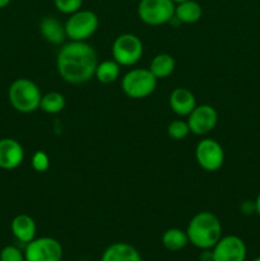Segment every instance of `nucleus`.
<instances>
[{
    "label": "nucleus",
    "mask_w": 260,
    "mask_h": 261,
    "mask_svg": "<svg viewBox=\"0 0 260 261\" xmlns=\"http://www.w3.org/2000/svg\"><path fill=\"white\" fill-rule=\"evenodd\" d=\"M98 65L96 50L86 41H70L56 56L58 73L66 83L84 84L91 81Z\"/></svg>",
    "instance_id": "f257e3e1"
},
{
    "label": "nucleus",
    "mask_w": 260,
    "mask_h": 261,
    "mask_svg": "<svg viewBox=\"0 0 260 261\" xmlns=\"http://www.w3.org/2000/svg\"><path fill=\"white\" fill-rule=\"evenodd\" d=\"M189 244L200 250H212L222 237V223L212 212H199L186 228Z\"/></svg>",
    "instance_id": "f03ea898"
},
{
    "label": "nucleus",
    "mask_w": 260,
    "mask_h": 261,
    "mask_svg": "<svg viewBox=\"0 0 260 261\" xmlns=\"http://www.w3.org/2000/svg\"><path fill=\"white\" fill-rule=\"evenodd\" d=\"M8 98L15 111L20 114H32L40 109L42 94L35 82L27 78H19L10 84Z\"/></svg>",
    "instance_id": "7ed1b4c3"
},
{
    "label": "nucleus",
    "mask_w": 260,
    "mask_h": 261,
    "mask_svg": "<svg viewBox=\"0 0 260 261\" xmlns=\"http://www.w3.org/2000/svg\"><path fill=\"white\" fill-rule=\"evenodd\" d=\"M157 81L152 71L145 68L132 69L121 79V89L133 99H142L150 96L157 88Z\"/></svg>",
    "instance_id": "20e7f679"
},
{
    "label": "nucleus",
    "mask_w": 260,
    "mask_h": 261,
    "mask_svg": "<svg viewBox=\"0 0 260 261\" xmlns=\"http://www.w3.org/2000/svg\"><path fill=\"white\" fill-rule=\"evenodd\" d=\"M99 19L92 10L81 9L69 15L65 22L66 37L70 41H87L98 30Z\"/></svg>",
    "instance_id": "39448f33"
},
{
    "label": "nucleus",
    "mask_w": 260,
    "mask_h": 261,
    "mask_svg": "<svg viewBox=\"0 0 260 261\" xmlns=\"http://www.w3.org/2000/svg\"><path fill=\"white\" fill-rule=\"evenodd\" d=\"M143 42L134 33H122L112 43V58L120 66L135 65L143 56Z\"/></svg>",
    "instance_id": "423d86ee"
},
{
    "label": "nucleus",
    "mask_w": 260,
    "mask_h": 261,
    "mask_svg": "<svg viewBox=\"0 0 260 261\" xmlns=\"http://www.w3.org/2000/svg\"><path fill=\"white\" fill-rule=\"evenodd\" d=\"M175 7L172 0H140L138 17L148 25H162L175 17Z\"/></svg>",
    "instance_id": "0eeeda50"
},
{
    "label": "nucleus",
    "mask_w": 260,
    "mask_h": 261,
    "mask_svg": "<svg viewBox=\"0 0 260 261\" xmlns=\"http://www.w3.org/2000/svg\"><path fill=\"white\" fill-rule=\"evenodd\" d=\"M63 246L53 237H36L24 250L25 261H61Z\"/></svg>",
    "instance_id": "6e6552de"
},
{
    "label": "nucleus",
    "mask_w": 260,
    "mask_h": 261,
    "mask_svg": "<svg viewBox=\"0 0 260 261\" xmlns=\"http://www.w3.org/2000/svg\"><path fill=\"white\" fill-rule=\"evenodd\" d=\"M195 158L198 165L208 172H216L224 163L223 147L217 140L205 138L196 144Z\"/></svg>",
    "instance_id": "1a4fd4ad"
},
{
    "label": "nucleus",
    "mask_w": 260,
    "mask_h": 261,
    "mask_svg": "<svg viewBox=\"0 0 260 261\" xmlns=\"http://www.w3.org/2000/svg\"><path fill=\"white\" fill-rule=\"evenodd\" d=\"M246 255V245L235 234L222 236L212 249V261H245Z\"/></svg>",
    "instance_id": "9d476101"
},
{
    "label": "nucleus",
    "mask_w": 260,
    "mask_h": 261,
    "mask_svg": "<svg viewBox=\"0 0 260 261\" xmlns=\"http://www.w3.org/2000/svg\"><path fill=\"white\" fill-rule=\"evenodd\" d=\"M218 122L217 110L211 105H199L188 116V125L190 133L195 135L209 134Z\"/></svg>",
    "instance_id": "9b49d317"
},
{
    "label": "nucleus",
    "mask_w": 260,
    "mask_h": 261,
    "mask_svg": "<svg viewBox=\"0 0 260 261\" xmlns=\"http://www.w3.org/2000/svg\"><path fill=\"white\" fill-rule=\"evenodd\" d=\"M24 160V150L22 144L13 138L0 139V168L2 170H15L22 165Z\"/></svg>",
    "instance_id": "f8f14e48"
},
{
    "label": "nucleus",
    "mask_w": 260,
    "mask_h": 261,
    "mask_svg": "<svg viewBox=\"0 0 260 261\" xmlns=\"http://www.w3.org/2000/svg\"><path fill=\"white\" fill-rule=\"evenodd\" d=\"M171 110L178 116H189L196 106L195 96L188 88H175L168 98Z\"/></svg>",
    "instance_id": "ddd939ff"
},
{
    "label": "nucleus",
    "mask_w": 260,
    "mask_h": 261,
    "mask_svg": "<svg viewBox=\"0 0 260 261\" xmlns=\"http://www.w3.org/2000/svg\"><path fill=\"white\" fill-rule=\"evenodd\" d=\"M10 228H12L13 236L22 244L27 245L28 242L36 239L37 226H36L35 219L28 214H18L17 217H14Z\"/></svg>",
    "instance_id": "4468645a"
},
{
    "label": "nucleus",
    "mask_w": 260,
    "mask_h": 261,
    "mask_svg": "<svg viewBox=\"0 0 260 261\" xmlns=\"http://www.w3.org/2000/svg\"><path fill=\"white\" fill-rule=\"evenodd\" d=\"M101 261H143L140 252L126 242H115L103 251Z\"/></svg>",
    "instance_id": "2eb2a0df"
},
{
    "label": "nucleus",
    "mask_w": 260,
    "mask_h": 261,
    "mask_svg": "<svg viewBox=\"0 0 260 261\" xmlns=\"http://www.w3.org/2000/svg\"><path fill=\"white\" fill-rule=\"evenodd\" d=\"M40 33L47 42L59 45L66 37L65 27L55 17H43L40 22Z\"/></svg>",
    "instance_id": "dca6fc26"
},
{
    "label": "nucleus",
    "mask_w": 260,
    "mask_h": 261,
    "mask_svg": "<svg viewBox=\"0 0 260 261\" xmlns=\"http://www.w3.org/2000/svg\"><path fill=\"white\" fill-rule=\"evenodd\" d=\"M203 15V8L195 0H185L175 7V18L185 24H193L200 20Z\"/></svg>",
    "instance_id": "f3484780"
},
{
    "label": "nucleus",
    "mask_w": 260,
    "mask_h": 261,
    "mask_svg": "<svg viewBox=\"0 0 260 261\" xmlns=\"http://www.w3.org/2000/svg\"><path fill=\"white\" fill-rule=\"evenodd\" d=\"M176 61L170 54H158L152 59L149 65V70L157 79H163L170 76L175 71Z\"/></svg>",
    "instance_id": "a211bd4d"
},
{
    "label": "nucleus",
    "mask_w": 260,
    "mask_h": 261,
    "mask_svg": "<svg viewBox=\"0 0 260 261\" xmlns=\"http://www.w3.org/2000/svg\"><path fill=\"white\" fill-rule=\"evenodd\" d=\"M189 244V237L186 231L180 228H168L162 234V245L166 250L171 252L180 251L185 249Z\"/></svg>",
    "instance_id": "6ab92c4d"
},
{
    "label": "nucleus",
    "mask_w": 260,
    "mask_h": 261,
    "mask_svg": "<svg viewBox=\"0 0 260 261\" xmlns=\"http://www.w3.org/2000/svg\"><path fill=\"white\" fill-rule=\"evenodd\" d=\"M94 76L103 84L114 83L120 76V65L115 60H105L98 63Z\"/></svg>",
    "instance_id": "aec40b11"
},
{
    "label": "nucleus",
    "mask_w": 260,
    "mask_h": 261,
    "mask_svg": "<svg viewBox=\"0 0 260 261\" xmlns=\"http://www.w3.org/2000/svg\"><path fill=\"white\" fill-rule=\"evenodd\" d=\"M65 106L66 99L63 94L59 92H48V93L43 94L41 98L40 110H42L46 114L55 115L63 111Z\"/></svg>",
    "instance_id": "412c9836"
},
{
    "label": "nucleus",
    "mask_w": 260,
    "mask_h": 261,
    "mask_svg": "<svg viewBox=\"0 0 260 261\" xmlns=\"http://www.w3.org/2000/svg\"><path fill=\"white\" fill-rule=\"evenodd\" d=\"M189 133H190V129H189L188 121H183V120H175V121L170 122V125L167 126L168 137L175 140L185 139Z\"/></svg>",
    "instance_id": "4be33fe9"
},
{
    "label": "nucleus",
    "mask_w": 260,
    "mask_h": 261,
    "mask_svg": "<svg viewBox=\"0 0 260 261\" xmlns=\"http://www.w3.org/2000/svg\"><path fill=\"white\" fill-rule=\"evenodd\" d=\"M56 9L63 14H73L83 7V0H54Z\"/></svg>",
    "instance_id": "5701e85b"
},
{
    "label": "nucleus",
    "mask_w": 260,
    "mask_h": 261,
    "mask_svg": "<svg viewBox=\"0 0 260 261\" xmlns=\"http://www.w3.org/2000/svg\"><path fill=\"white\" fill-rule=\"evenodd\" d=\"M31 165L32 168L36 172H46L50 167V160H48V155L46 154L42 150H37L35 154L32 155V160H31Z\"/></svg>",
    "instance_id": "b1692460"
},
{
    "label": "nucleus",
    "mask_w": 260,
    "mask_h": 261,
    "mask_svg": "<svg viewBox=\"0 0 260 261\" xmlns=\"http://www.w3.org/2000/svg\"><path fill=\"white\" fill-rule=\"evenodd\" d=\"M0 261H25L24 252L20 251L18 247L5 246L0 251Z\"/></svg>",
    "instance_id": "393cba45"
},
{
    "label": "nucleus",
    "mask_w": 260,
    "mask_h": 261,
    "mask_svg": "<svg viewBox=\"0 0 260 261\" xmlns=\"http://www.w3.org/2000/svg\"><path fill=\"white\" fill-rule=\"evenodd\" d=\"M255 211H256V213L260 216V194L257 195L256 200H255Z\"/></svg>",
    "instance_id": "a878e982"
},
{
    "label": "nucleus",
    "mask_w": 260,
    "mask_h": 261,
    "mask_svg": "<svg viewBox=\"0 0 260 261\" xmlns=\"http://www.w3.org/2000/svg\"><path fill=\"white\" fill-rule=\"evenodd\" d=\"M10 4V0H0V9L8 7Z\"/></svg>",
    "instance_id": "bb28decb"
},
{
    "label": "nucleus",
    "mask_w": 260,
    "mask_h": 261,
    "mask_svg": "<svg viewBox=\"0 0 260 261\" xmlns=\"http://www.w3.org/2000/svg\"><path fill=\"white\" fill-rule=\"evenodd\" d=\"M173 3H175V4H178V3H181V2H185V0H172Z\"/></svg>",
    "instance_id": "cd10ccee"
},
{
    "label": "nucleus",
    "mask_w": 260,
    "mask_h": 261,
    "mask_svg": "<svg viewBox=\"0 0 260 261\" xmlns=\"http://www.w3.org/2000/svg\"><path fill=\"white\" fill-rule=\"evenodd\" d=\"M252 261H260V256L259 257H255V259L252 260Z\"/></svg>",
    "instance_id": "c85d7f7f"
}]
</instances>
